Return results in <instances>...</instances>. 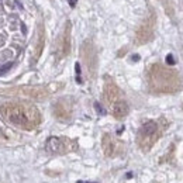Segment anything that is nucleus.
<instances>
[{
  "mask_svg": "<svg viewBox=\"0 0 183 183\" xmlns=\"http://www.w3.org/2000/svg\"><path fill=\"white\" fill-rule=\"evenodd\" d=\"M101 148H103V152L107 158L118 157L124 151L123 142L116 140V138H114L113 135H110V134H104L103 135V138H101Z\"/></svg>",
  "mask_w": 183,
  "mask_h": 183,
  "instance_id": "7",
  "label": "nucleus"
},
{
  "mask_svg": "<svg viewBox=\"0 0 183 183\" xmlns=\"http://www.w3.org/2000/svg\"><path fill=\"white\" fill-rule=\"evenodd\" d=\"M11 68H13V62H9L7 65H3V66H0V75H3V73L9 72Z\"/></svg>",
  "mask_w": 183,
  "mask_h": 183,
  "instance_id": "14",
  "label": "nucleus"
},
{
  "mask_svg": "<svg viewBox=\"0 0 183 183\" xmlns=\"http://www.w3.org/2000/svg\"><path fill=\"white\" fill-rule=\"evenodd\" d=\"M153 28H155V14H153V11H152V13L144 20V23L140 26V28L137 30L135 42L140 45V44H145V42H148V41H151L153 37Z\"/></svg>",
  "mask_w": 183,
  "mask_h": 183,
  "instance_id": "6",
  "label": "nucleus"
},
{
  "mask_svg": "<svg viewBox=\"0 0 183 183\" xmlns=\"http://www.w3.org/2000/svg\"><path fill=\"white\" fill-rule=\"evenodd\" d=\"M4 137V134H3V130H2V128H0V140H2V138H3Z\"/></svg>",
  "mask_w": 183,
  "mask_h": 183,
  "instance_id": "18",
  "label": "nucleus"
},
{
  "mask_svg": "<svg viewBox=\"0 0 183 183\" xmlns=\"http://www.w3.org/2000/svg\"><path fill=\"white\" fill-rule=\"evenodd\" d=\"M78 149L76 141H72L65 137H50L45 142V151L50 153H63L72 152V151Z\"/></svg>",
  "mask_w": 183,
  "mask_h": 183,
  "instance_id": "4",
  "label": "nucleus"
},
{
  "mask_svg": "<svg viewBox=\"0 0 183 183\" xmlns=\"http://www.w3.org/2000/svg\"><path fill=\"white\" fill-rule=\"evenodd\" d=\"M166 63H168V65H175V59H173L172 54H168V55H166Z\"/></svg>",
  "mask_w": 183,
  "mask_h": 183,
  "instance_id": "16",
  "label": "nucleus"
},
{
  "mask_svg": "<svg viewBox=\"0 0 183 183\" xmlns=\"http://www.w3.org/2000/svg\"><path fill=\"white\" fill-rule=\"evenodd\" d=\"M0 114L7 123L23 128L34 130L41 124V113L35 106L28 103H6L0 106Z\"/></svg>",
  "mask_w": 183,
  "mask_h": 183,
  "instance_id": "2",
  "label": "nucleus"
},
{
  "mask_svg": "<svg viewBox=\"0 0 183 183\" xmlns=\"http://www.w3.org/2000/svg\"><path fill=\"white\" fill-rule=\"evenodd\" d=\"M78 183H94V182H83V180H79Z\"/></svg>",
  "mask_w": 183,
  "mask_h": 183,
  "instance_id": "20",
  "label": "nucleus"
},
{
  "mask_svg": "<svg viewBox=\"0 0 183 183\" xmlns=\"http://www.w3.org/2000/svg\"><path fill=\"white\" fill-rule=\"evenodd\" d=\"M94 109H96V111H97V113H99V114H101V116H104V114L107 113L106 110H104L103 107L100 106V103H94Z\"/></svg>",
  "mask_w": 183,
  "mask_h": 183,
  "instance_id": "15",
  "label": "nucleus"
},
{
  "mask_svg": "<svg viewBox=\"0 0 183 183\" xmlns=\"http://www.w3.org/2000/svg\"><path fill=\"white\" fill-rule=\"evenodd\" d=\"M70 52V21H66L65 28L61 34L57 44V57L58 59L68 57Z\"/></svg>",
  "mask_w": 183,
  "mask_h": 183,
  "instance_id": "8",
  "label": "nucleus"
},
{
  "mask_svg": "<svg viewBox=\"0 0 183 183\" xmlns=\"http://www.w3.org/2000/svg\"><path fill=\"white\" fill-rule=\"evenodd\" d=\"M54 116L61 121H68L72 117V103L69 99H59L54 104Z\"/></svg>",
  "mask_w": 183,
  "mask_h": 183,
  "instance_id": "9",
  "label": "nucleus"
},
{
  "mask_svg": "<svg viewBox=\"0 0 183 183\" xmlns=\"http://www.w3.org/2000/svg\"><path fill=\"white\" fill-rule=\"evenodd\" d=\"M68 3H69L70 7H75L78 4V0H68Z\"/></svg>",
  "mask_w": 183,
  "mask_h": 183,
  "instance_id": "17",
  "label": "nucleus"
},
{
  "mask_svg": "<svg viewBox=\"0 0 183 183\" xmlns=\"http://www.w3.org/2000/svg\"><path fill=\"white\" fill-rule=\"evenodd\" d=\"M38 40H37V47H35V54H34V62H37V59L41 57V52H42V48H44V28L42 26H40L38 28Z\"/></svg>",
  "mask_w": 183,
  "mask_h": 183,
  "instance_id": "12",
  "label": "nucleus"
},
{
  "mask_svg": "<svg viewBox=\"0 0 183 183\" xmlns=\"http://www.w3.org/2000/svg\"><path fill=\"white\" fill-rule=\"evenodd\" d=\"M138 59H140V57H138V55H134V57H133V61H138Z\"/></svg>",
  "mask_w": 183,
  "mask_h": 183,
  "instance_id": "19",
  "label": "nucleus"
},
{
  "mask_svg": "<svg viewBox=\"0 0 183 183\" xmlns=\"http://www.w3.org/2000/svg\"><path fill=\"white\" fill-rule=\"evenodd\" d=\"M120 97H121V92L118 89V86L111 79L106 78V85H104V99H106V101L110 106H113L118 100H121Z\"/></svg>",
  "mask_w": 183,
  "mask_h": 183,
  "instance_id": "10",
  "label": "nucleus"
},
{
  "mask_svg": "<svg viewBox=\"0 0 183 183\" xmlns=\"http://www.w3.org/2000/svg\"><path fill=\"white\" fill-rule=\"evenodd\" d=\"M0 94H18V96L31 97L37 100H44L45 97H48L50 90L44 86H21L18 89L0 90Z\"/></svg>",
  "mask_w": 183,
  "mask_h": 183,
  "instance_id": "5",
  "label": "nucleus"
},
{
  "mask_svg": "<svg viewBox=\"0 0 183 183\" xmlns=\"http://www.w3.org/2000/svg\"><path fill=\"white\" fill-rule=\"evenodd\" d=\"M146 80H148L149 92L155 94L177 93L183 87V79L180 73L175 69L163 66L161 63L151 65L148 69Z\"/></svg>",
  "mask_w": 183,
  "mask_h": 183,
  "instance_id": "1",
  "label": "nucleus"
},
{
  "mask_svg": "<svg viewBox=\"0 0 183 183\" xmlns=\"http://www.w3.org/2000/svg\"><path fill=\"white\" fill-rule=\"evenodd\" d=\"M128 111H130V107H128L127 101H124V100H118L117 103H114L113 106H111V113H113V117H114V118H117V120L124 118V117L128 114Z\"/></svg>",
  "mask_w": 183,
  "mask_h": 183,
  "instance_id": "11",
  "label": "nucleus"
},
{
  "mask_svg": "<svg viewBox=\"0 0 183 183\" xmlns=\"http://www.w3.org/2000/svg\"><path fill=\"white\" fill-rule=\"evenodd\" d=\"M75 70H76V82L78 83H82V78H80V75H82V72H80V63H75Z\"/></svg>",
  "mask_w": 183,
  "mask_h": 183,
  "instance_id": "13",
  "label": "nucleus"
},
{
  "mask_svg": "<svg viewBox=\"0 0 183 183\" xmlns=\"http://www.w3.org/2000/svg\"><path fill=\"white\" fill-rule=\"evenodd\" d=\"M163 133V128L159 121L149 120L145 121L140 127V130L137 133V144L141 148L142 152H149L151 148L155 145L158 140L161 138Z\"/></svg>",
  "mask_w": 183,
  "mask_h": 183,
  "instance_id": "3",
  "label": "nucleus"
}]
</instances>
